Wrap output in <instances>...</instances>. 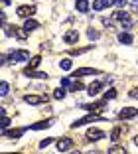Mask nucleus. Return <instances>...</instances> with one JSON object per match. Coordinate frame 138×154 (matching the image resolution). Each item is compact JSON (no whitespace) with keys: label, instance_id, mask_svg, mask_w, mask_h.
<instances>
[{"label":"nucleus","instance_id":"obj_1","mask_svg":"<svg viewBox=\"0 0 138 154\" xmlns=\"http://www.w3.org/2000/svg\"><path fill=\"white\" fill-rule=\"evenodd\" d=\"M8 59L12 63H18V61H30V51L26 50H16V51H10Z\"/></svg>","mask_w":138,"mask_h":154},{"label":"nucleus","instance_id":"obj_2","mask_svg":"<svg viewBox=\"0 0 138 154\" xmlns=\"http://www.w3.org/2000/svg\"><path fill=\"white\" fill-rule=\"evenodd\" d=\"M6 34L8 36H16L20 40H26L28 38V32H24V28H18V26H6Z\"/></svg>","mask_w":138,"mask_h":154},{"label":"nucleus","instance_id":"obj_3","mask_svg":"<svg viewBox=\"0 0 138 154\" xmlns=\"http://www.w3.org/2000/svg\"><path fill=\"white\" fill-rule=\"evenodd\" d=\"M134 117H138V109H134V107H126L118 113L120 121H128V119H134Z\"/></svg>","mask_w":138,"mask_h":154},{"label":"nucleus","instance_id":"obj_4","mask_svg":"<svg viewBox=\"0 0 138 154\" xmlns=\"http://www.w3.org/2000/svg\"><path fill=\"white\" fill-rule=\"evenodd\" d=\"M93 121H103V117H99V115H87V117H83V119H79V121H75L71 125L73 128H77V127H81V125H87V122H93Z\"/></svg>","mask_w":138,"mask_h":154},{"label":"nucleus","instance_id":"obj_5","mask_svg":"<svg viewBox=\"0 0 138 154\" xmlns=\"http://www.w3.org/2000/svg\"><path fill=\"white\" fill-rule=\"evenodd\" d=\"M16 12H18L20 18H26L28 20V18H32V16L36 14V6H20Z\"/></svg>","mask_w":138,"mask_h":154},{"label":"nucleus","instance_id":"obj_6","mask_svg":"<svg viewBox=\"0 0 138 154\" xmlns=\"http://www.w3.org/2000/svg\"><path fill=\"white\" fill-rule=\"evenodd\" d=\"M55 146H57L59 152H65V150H69L73 146V140L69 138V136H63V138H59V140L55 142Z\"/></svg>","mask_w":138,"mask_h":154},{"label":"nucleus","instance_id":"obj_7","mask_svg":"<svg viewBox=\"0 0 138 154\" xmlns=\"http://www.w3.org/2000/svg\"><path fill=\"white\" fill-rule=\"evenodd\" d=\"M24 101H26L28 105H40V103H45L48 97H45V95H26Z\"/></svg>","mask_w":138,"mask_h":154},{"label":"nucleus","instance_id":"obj_8","mask_svg":"<svg viewBox=\"0 0 138 154\" xmlns=\"http://www.w3.org/2000/svg\"><path fill=\"white\" fill-rule=\"evenodd\" d=\"M85 136H87V140H101V138H105V132L99 128H89Z\"/></svg>","mask_w":138,"mask_h":154},{"label":"nucleus","instance_id":"obj_9","mask_svg":"<svg viewBox=\"0 0 138 154\" xmlns=\"http://www.w3.org/2000/svg\"><path fill=\"white\" fill-rule=\"evenodd\" d=\"M112 4H116L115 0H95L93 2V10H105V8H109V6H112Z\"/></svg>","mask_w":138,"mask_h":154},{"label":"nucleus","instance_id":"obj_10","mask_svg":"<svg viewBox=\"0 0 138 154\" xmlns=\"http://www.w3.org/2000/svg\"><path fill=\"white\" fill-rule=\"evenodd\" d=\"M99 73V69H95V67H81V69H77L75 73H73V77H83V75H97Z\"/></svg>","mask_w":138,"mask_h":154},{"label":"nucleus","instance_id":"obj_11","mask_svg":"<svg viewBox=\"0 0 138 154\" xmlns=\"http://www.w3.org/2000/svg\"><path fill=\"white\" fill-rule=\"evenodd\" d=\"M77 40H79V32H77V30H69V32H65V36H63V42H65V44H75Z\"/></svg>","mask_w":138,"mask_h":154},{"label":"nucleus","instance_id":"obj_12","mask_svg":"<svg viewBox=\"0 0 138 154\" xmlns=\"http://www.w3.org/2000/svg\"><path fill=\"white\" fill-rule=\"evenodd\" d=\"M54 125V119H48V121H40V122H36V125H32L30 128H34V131H44V128H49Z\"/></svg>","mask_w":138,"mask_h":154},{"label":"nucleus","instance_id":"obj_13","mask_svg":"<svg viewBox=\"0 0 138 154\" xmlns=\"http://www.w3.org/2000/svg\"><path fill=\"white\" fill-rule=\"evenodd\" d=\"M103 89V81H93L89 87H87V91H89V95L91 97H95V95H99V91Z\"/></svg>","mask_w":138,"mask_h":154},{"label":"nucleus","instance_id":"obj_14","mask_svg":"<svg viewBox=\"0 0 138 154\" xmlns=\"http://www.w3.org/2000/svg\"><path fill=\"white\" fill-rule=\"evenodd\" d=\"M75 8L79 10L81 14H87V12H89V0H77V2H75Z\"/></svg>","mask_w":138,"mask_h":154},{"label":"nucleus","instance_id":"obj_15","mask_svg":"<svg viewBox=\"0 0 138 154\" xmlns=\"http://www.w3.org/2000/svg\"><path fill=\"white\" fill-rule=\"evenodd\" d=\"M24 75H28V77H34V79H45V73H41V71H34V69H24Z\"/></svg>","mask_w":138,"mask_h":154},{"label":"nucleus","instance_id":"obj_16","mask_svg":"<svg viewBox=\"0 0 138 154\" xmlns=\"http://www.w3.org/2000/svg\"><path fill=\"white\" fill-rule=\"evenodd\" d=\"M122 132H126V127H122V125H120V127H115L112 132H111V140H118Z\"/></svg>","mask_w":138,"mask_h":154},{"label":"nucleus","instance_id":"obj_17","mask_svg":"<svg viewBox=\"0 0 138 154\" xmlns=\"http://www.w3.org/2000/svg\"><path fill=\"white\" fill-rule=\"evenodd\" d=\"M36 28H40V24L34 18H28L26 22H24V30H26V32H32V30H36Z\"/></svg>","mask_w":138,"mask_h":154},{"label":"nucleus","instance_id":"obj_18","mask_svg":"<svg viewBox=\"0 0 138 154\" xmlns=\"http://www.w3.org/2000/svg\"><path fill=\"white\" fill-rule=\"evenodd\" d=\"M103 107H105V101H99V103H93V105H83V109H87V111H93V113L101 111Z\"/></svg>","mask_w":138,"mask_h":154},{"label":"nucleus","instance_id":"obj_19","mask_svg":"<svg viewBox=\"0 0 138 154\" xmlns=\"http://www.w3.org/2000/svg\"><path fill=\"white\" fill-rule=\"evenodd\" d=\"M118 42H120V44H126V45H128V44H132V36H130L128 32H120L118 34Z\"/></svg>","mask_w":138,"mask_h":154},{"label":"nucleus","instance_id":"obj_20","mask_svg":"<svg viewBox=\"0 0 138 154\" xmlns=\"http://www.w3.org/2000/svg\"><path fill=\"white\" fill-rule=\"evenodd\" d=\"M24 131H26V128H20V131H2V134H6V136H10V138H20V136L24 134Z\"/></svg>","mask_w":138,"mask_h":154},{"label":"nucleus","instance_id":"obj_21","mask_svg":"<svg viewBox=\"0 0 138 154\" xmlns=\"http://www.w3.org/2000/svg\"><path fill=\"white\" fill-rule=\"evenodd\" d=\"M40 61H41V57H40V55H36V57H32V59H30V63H28V67H26V69H36L38 65H40Z\"/></svg>","mask_w":138,"mask_h":154},{"label":"nucleus","instance_id":"obj_22","mask_svg":"<svg viewBox=\"0 0 138 154\" xmlns=\"http://www.w3.org/2000/svg\"><path fill=\"white\" fill-rule=\"evenodd\" d=\"M115 18L120 20V22H124V20H128L130 16H128V12H124V10H118V12H115Z\"/></svg>","mask_w":138,"mask_h":154},{"label":"nucleus","instance_id":"obj_23","mask_svg":"<svg viewBox=\"0 0 138 154\" xmlns=\"http://www.w3.org/2000/svg\"><path fill=\"white\" fill-rule=\"evenodd\" d=\"M109 154H126V150H124V146H111Z\"/></svg>","mask_w":138,"mask_h":154},{"label":"nucleus","instance_id":"obj_24","mask_svg":"<svg viewBox=\"0 0 138 154\" xmlns=\"http://www.w3.org/2000/svg\"><path fill=\"white\" fill-rule=\"evenodd\" d=\"M54 97L55 99H63V97H65V89H63V87H57V89L54 91Z\"/></svg>","mask_w":138,"mask_h":154},{"label":"nucleus","instance_id":"obj_25","mask_svg":"<svg viewBox=\"0 0 138 154\" xmlns=\"http://www.w3.org/2000/svg\"><path fill=\"white\" fill-rule=\"evenodd\" d=\"M8 91H10V85L6 81H2V85H0V95H2V97L8 95Z\"/></svg>","mask_w":138,"mask_h":154},{"label":"nucleus","instance_id":"obj_26","mask_svg":"<svg viewBox=\"0 0 138 154\" xmlns=\"http://www.w3.org/2000/svg\"><path fill=\"white\" fill-rule=\"evenodd\" d=\"M116 97V89H109L107 93H105V101H109V99H115Z\"/></svg>","mask_w":138,"mask_h":154},{"label":"nucleus","instance_id":"obj_27","mask_svg":"<svg viewBox=\"0 0 138 154\" xmlns=\"http://www.w3.org/2000/svg\"><path fill=\"white\" fill-rule=\"evenodd\" d=\"M59 65H61V69H71V59H61Z\"/></svg>","mask_w":138,"mask_h":154},{"label":"nucleus","instance_id":"obj_28","mask_svg":"<svg viewBox=\"0 0 138 154\" xmlns=\"http://www.w3.org/2000/svg\"><path fill=\"white\" fill-rule=\"evenodd\" d=\"M87 36H89V40H97V38H99V32H97V30H93V28H91L89 32H87Z\"/></svg>","mask_w":138,"mask_h":154},{"label":"nucleus","instance_id":"obj_29","mask_svg":"<svg viewBox=\"0 0 138 154\" xmlns=\"http://www.w3.org/2000/svg\"><path fill=\"white\" fill-rule=\"evenodd\" d=\"M91 50V45L89 48H81V50H71V55H79V54H85V51H89Z\"/></svg>","mask_w":138,"mask_h":154},{"label":"nucleus","instance_id":"obj_30","mask_svg":"<svg viewBox=\"0 0 138 154\" xmlns=\"http://www.w3.org/2000/svg\"><path fill=\"white\" fill-rule=\"evenodd\" d=\"M54 140H55V138H45V140H41V142H40V148H45V146H49Z\"/></svg>","mask_w":138,"mask_h":154},{"label":"nucleus","instance_id":"obj_31","mask_svg":"<svg viewBox=\"0 0 138 154\" xmlns=\"http://www.w3.org/2000/svg\"><path fill=\"white\" fill-rule=\"evenodd\" d=\"M81 89H83V83H81V81H75L71 85V91H81Z\"/></svg>","mask_w":138,"mask_h":154},{"label":"nucleus","instance_id":"obj_32","mask_svg":"<svg viewBox=\"0 0 138 154\" xmlns=\"http://www.w3.org/2000/svg\"><path fill=\"white\" fill-rule=\"evenodd\" d=\"M61 87H71V81H69V77H63V79H61Z\"/></svg>","mask_w":138,"mask_h":154},{"label":"nucleus","instance_id":"obj_33","mask_svg":"<svg viewBox=\"0 0 138 154\" xmlns=\"http://www.w3.org/2000/svg\"><path fill=\"white\" fill-rule=\"evenodd\" d=\"M130 97H132V99H138V87H134V89L130 91Z\"/></svg>","mask_w":138,"mask_h":154},{"label":"nucleus","instance_id":"obj_34","mask_svg":"<svg viewBox=\"0 0 138 154\" xmlns=\"http://www.w3.org/2000/svg\"><path fill=\"white\" fill-rule=\"evenodd\" d=\"M103 24H105V26H109V28H112V22H111L109 18H105V20H103Z\"/></svg>","mask_w":138,"mask_h":154},{"label":"nucleus","instance_id":"obj_35","mask_svg":"<svg viewBox=\"0 0 138 154\" xmlns=\"http://www.w3.org/2000/svg\"><path fill=\"white\" fill-rule=\"evenodd\" d=\"M115 2H116V4H118V6H124L126 2H128V0H115Z\"/></svg>","mask_w":138,"mask_h":154},{"label":"nucleus","instance_id":"obj_36","mask_svg":"<svg viewBox=\"0 0 138 154\" xmlns=\"http://www.w3.org/2000/svg\"><path fill=\"white\" fill-rule=\"evenodd\" d=\"M87 154H99V150H89Z\"/></svg>","mask_w":138,"mask_h":154},{"label":"nucleus","instance_id":"obj_37","mask_svg":"<svg viewBox=\"0 0 138 154\" xmlns=\"http://www.w3.org/2000/svg\"><path fill=\"white\" fill-rule=\"evenodd\" d=\"M2 2H4V4H10V2H12V0H2Z\"/></svg>","mask_w":138,"mask_h":154},{"label":"nucleus","instance_id":"obj_38","mask_svg":"<svg viewBox=\"0 0 138 154\" xmlns=\"http://www.w3.org/2000/svg\"><path fill=\"white\" fill-rule=\"evenodd\" d=\"M134 144H136V146H138V136H136V138H134Z\"/></svg>","mask_w":138,"mask_h":154},{"label":"nucleus","instance_id":"obj_39","mask_svg":"<svg viewBox=\"0 0 138 154\" xmlns=\"http://www.w3.org/2000/svg\"><path fill=\"white\" fill-rule=\"evenodd\" d=\"M10 154H20V152H10Z\"/></svg>","mask_w":138,"mask_h":154},{"label":"nucleus","instance_id":"obj_40","mask_svg":"<svg viewBox=\"0 0 138 154\" xmlns=\"http://www.w3.org/2000/svg\"><path fill=\"white\" fill-rule=\"evenodd\" d=\"M73 154H81V152H73Z\"/></svg>","mask_w":138,"mask_h":154}]
</instances>
